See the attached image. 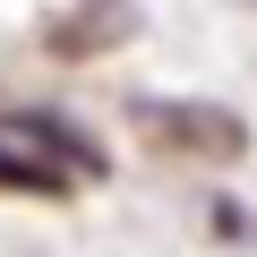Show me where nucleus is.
<instances>
[{
	"instance_id": "f257e3e1",
	"label": "nucleus",
	"mask_w": 257,
	"mask_h": 257,
	"mask_svg": "<svg viewBox=\"0 0 257 257\" xmlns=\"http://www.w3.org/2000/svg\"><path fill=\"white\" fill-rule=\"evenodd\" d=\"M138 128L163 155H189V163H240L248 155V120L223 103H138Z\"/></svg>"
},
{
	"instance_id": "f03ea898",
	"label": "nucleus",
	"mask_w": 257,
	"mask_h": 257,
	"mask_svg": "<svg viewBox=\"0 0 257 257\" xmlns=\"http://www.w3.org/2000/svg\"><path fill=\"white\" fill-rule=\"evenodd\" d=\"M0 189H26V197H60V172H52V163H26V155H9V146H0Z\"/></svg>"
}]
</instances>
